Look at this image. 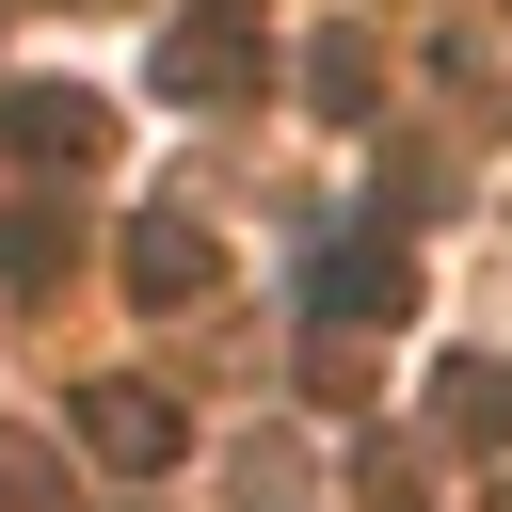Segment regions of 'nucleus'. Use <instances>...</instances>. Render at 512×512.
<instances>
[{
  "label": "nucleus",
  "instance_id": "f257e3e1",
  "mask_svg": "<svg viewBox=\"0 0 512 512\" xmlns=\"http://www.w3.org/2000/svg\"><path fill=\"white\" fill-rule=\"evenodd\" d=\"M400 288H416V272H400V256H368V240H352V256H320V320H368V304H400Z\"/></svg>",
  "mask_w": 512,
  "mask_h": 512
},
{
  "label": "nucleus",
  "instance_id": "f03ea898",
  "mask_svg": "<svg viewBox=\"0 0 512 512\" xmlns=\"http://www.w3.org/2000/svg\"><path fill=\"white\" fill-rule=\"evenodd\" d=\"M96 448H112V464H160V448H176V416H160V400H128V384H112V400H96Z\"/></svg>",
  "mask_w": 512,
  "mask_h": 512
},
{
  "label": "nucleus",
  "instance_id": "7ed1b4c3",
  "mask_svg": "<svg viewBox=\"0 0 512 512\" xmlns=\"http://www.w3.org/2000/svg\"><path fill=\"white\" fill-rule=\"evenodd\" d=\"M128 256H144V288H160V304H176V288H192V272H208V256H192V224H144V240H128Z\"/></svg>",
  "mask_w": 512,
  "mask_h": 512
}]
</instances>
